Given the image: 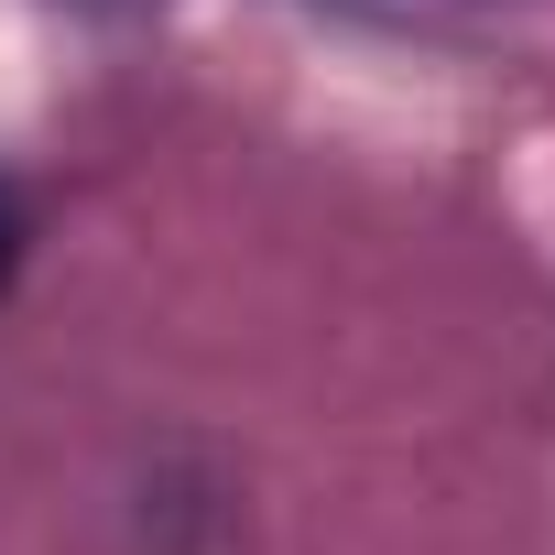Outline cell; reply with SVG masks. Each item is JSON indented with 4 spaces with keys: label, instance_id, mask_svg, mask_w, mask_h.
<instances>
[{
    "label": "cell",
    "instance_id": "cell-1",
    "mask_svg": "<svg viewBox=\"0 0 555 555\" xmlns=\"http://www.w3.org/2000/svg\"><path fill=\"white\" fill-rule=\"evenodd\" d=\"M12 250H23V229H12V196H0V272H12Z\"/></svg>",
    "mask_w": 555,
    "mask_h": 555
}]
</instances>
